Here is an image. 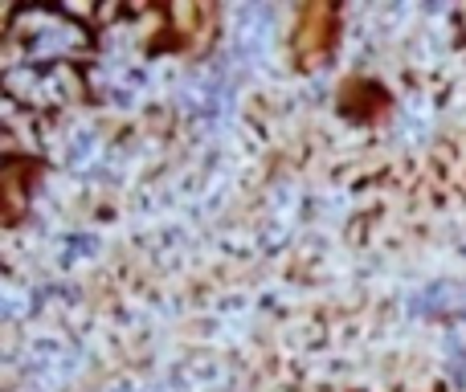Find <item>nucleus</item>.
I'll return each instance as SVG.
<instances>
[]
</instances>
